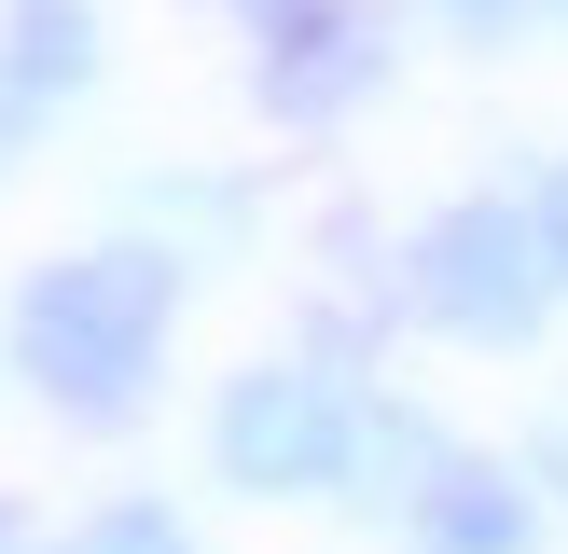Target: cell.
<instances>
[{"mask_svg":"<svg viewBox=\"0 0 568 554\" xmlns=\"http://www.w3.org/2000/svg\"><path fill=\"white\" fill-rule=\"evenodd\" d=\"M416 554H527V499L499 485V471L444 458L430 485H416Z\"/></svg>","mask_w":568,"mask_h":554,"instance_id":"obj_5","label":"cell"},{"mask_svg":"<svg viewBox=\"0 0 568 554\" xmlns=\"http://www.w3.org/2000/svg\"><path fill=\"white\" fill-rule=\"evenodd\" d=\"M541 471H555V485H568V416H555V430H541Z\"/></svg>","mask_w":568,"mask_h":554,"instance_id":"obj_11","label":"cell"},{"mask_svg":"<svg viewBox=\"0 0 568 554\" xmlns=\"http://www.w3.org/2000/svg\"><path fill=\"white\" fill-rule=\"evenodd\" d=\"M153 332H166V264L153 249H83V264L28 277V305H14V360L83 416H111L153 375Z\"/></svg>","mask_w":568,"mask_h":554,"instance_id":"obj_1","label":"cell"},{"mask_svg":"<svg viewBox=\"0 0 568 554\" xmlns=\"http://www.w3.org/2000/svg\"><path fill=\"white\" fill-rule=\"evenodd\" d=\"M83 554H194V541L166 526V499H111V513L83 526Z\"/></svg>","mask_w":568,"mask_h":554,"instance_id":"obj_7","label":"cell"},{"mask_svg":"<svg viewBox=\"0 0 568 554\" xmlns=\"http://www.w3.org/2000/svg\"><path fill=\"white\" fill-rule=\"evenodd\" d=\"M209 443H222V485H250V499H305V485H333V471L375 443V416H361L333 375H305V360H264V375L222 388Z\"/></svg>","mask_w":568,"mask_h":554,"instance_id":"obj_3","label":"cell"},{"mask_svg":"<svg viewBox=\"0 0 568 554\" xmlns=\"http://www.w3.org/2000/svg\"><path fill=\"white\" fill-rule=\"evenodd\" d=\"M14 125H28V83H14V70H0V138H14Z\"/></svg>","mask_w":568,"mask_h":554,"instance_id":"obj_10","label":"cell"},{"mask_svg":"<svg viewBox=\"0 0 568 554\" xmlns=\"http://www.w3.org/2000/svg\"><path fill=\"white\" fill-rule=\"evenodd\" d=\"M416 305L471 347H527L555 305V249H541V208H499V194H458V208L416 236Z\"/></svg>","mask_w":568,"mask_h":554,"instance_id":"obj_2","label":"cell"},{"mask_svg":"<svg viewBox=\"0 0 568 554\" xmlns=\"http://www.w3.org/2000/svg\"><path fill=\"white\" fill-rule=\"evenodd\" d=\"M264 98L277 111H347L375 83V14L361 0H264Z\"/></svg>","mask_w":568,"mask_h":554,"instance_id":"obj_4","label":"cell"},{"mask_svg":"<svg viewBox=\"0 0 568 554\" xmlns=\"http://www.w3.org/2000/svg\"><path fill=\"white\" fill-rule=\"evenodd\" d=\"M541 249H555V277H568V166L541 181Z\"/></svg>","mask_w":568,"mask_h":554,"instance_id":"obj_9","label":"cell"},{"mask_svg":"<svg viewBox=\"0 0 568 554\" xmlns=\"http://www.w3.org/2000/svg\"><path fill=\"white\" fill-rule=\"evenodd\" d=\"M444 14H458L471 42H499V28H527V14H541V0H444Z\"/></svg>","mask_w":568,"mask_h":554,"instance_id":"obj_8","label":"cell"},{"mask_svg":"<svg viewBox=\"0 0 568 554\" xmlns=\"http://www.w3.org/2000/svg\"><path fill=\"white\" fill-rule=\"evenodd\" d=\"M14 83H28V111L83 83V0H14Z\"/></svg>","mask_w":568,"mask_h":554,"instance_id":"obj_6","label":"cell"}]
</instances>
